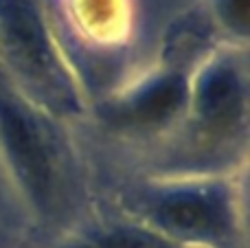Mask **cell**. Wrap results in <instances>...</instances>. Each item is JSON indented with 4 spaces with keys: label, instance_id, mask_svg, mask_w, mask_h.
Listing matches in <instances>:
<instances>
[{
    "label": "cell",
    "instance_id": "cell-1",
    "mask_svg": "<svg viewBox=\"0 0 250 248\" xmlns=\"http://www.w3.org/2000/svg\"><path fill=\"white\" fill-rule=\"evenodd\" d=\"M0 24L13 57L48 92L66 97L64 79L35 9L26 0H0Z\"/></svg>",
    "mask_w": 250,
    "mask_h": 248
},
{
    "label": "cell",
    "instance_id": "cell-2",
    "mask_svg": "<svg viewBox=\"0 0 250 248\" xmlns=\"http://www.w3.org/2000/svg\"><path fill=\"white\" fill-rule=\"evenodd\" d=\"M0 130L26 189L38 200H46L53 180L48 154L33 123L7 99H0Z\"/></svg>",
    "mask_w": 250,
    "mask_h": 248
},
{
    "label": "cell",
    "instance_id": "cell-3",
    "mask_svg": "<svg viewBox=\"0 0 250 248\" xmlns=\"http://www.w3.org/2000/svg\"><path fill=\"white\" fill-rule=\"evenodd\" d=\"M156 220L191 237H217L229 231V209L213 191H180L156 205Z\"/></svg>",
    "mask_w": 250,
    "mask_h": 248
},
{
    "label": "cell",
    "instance_id": "cell-4",
    "mask_svg": "<svg viewBox=\"0 0 250 248\" xmlns=\"http://www.w3.org/2000/svg\"><path fill=\"white\" fill-rule=\"evenodd\" d=\"M200 110L213 130H233L244 112V90L235 68L215 66L200 86Z\"/></svg>",
    "mask_w": 250,
    "mask_h": 248
},
{
    "label": "cell",
    "instance_id": "cell-5",
    "mask_svg": "<svg viewBox=\"0 0 250 248\" xmlns=\"http://www.w3.org/2000/svg\"><path fill=\"white\" fill-rule=\"evenodd\" d=\"M185 83L180 79H163V82L143 90L125 110V117L134 123H158L167 119L182 103Z\"/></svg>",
    "mask_w": 250,
    "mask_h": 248
},
{
    "label": "cell",
    "instance_id": "cell-6",
    "mask_svg": "<svg viewBox=\"0 0 250 248\" xmlns=\"http://www.w3.org/2000/svg\"><path fill=\"white\" fill-rule=\"evenodd\" d=\"M83 248H169V246L154 240V237L136 235V233H114V235L97 240Z\"/></svg>",
    "mask_w": 250,
    "mask_h": 248
},
{
    "label": "cell",
    "instance_id": "cell-7",
    "mask_svg": "<svg viewBox=\"0 0 250 248\" xmlns=\"http://www.w3.org/2000/svg\"><path fill=\"white\" fill-rule=\"evenodd\" d=\"M226 20L237 29H246L250 20V0H224Z\"/></svg>",
    "mask_w": 250,
    "mask_h": 248
}]
</instances>
